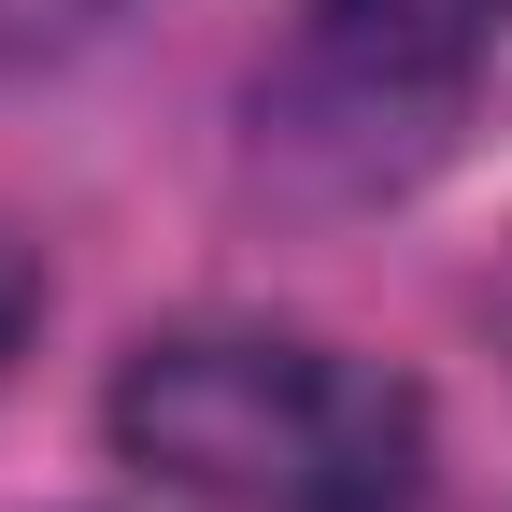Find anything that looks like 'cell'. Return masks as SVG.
Returning <instances> with one entry per match:
<instances>
[{"label":"cell","mask_w":512,"mask_h":512,"mask_svg":"<svg viewBox=\"0 0 512 512\" xmlns=\"http://www.w3.org/2000/svg\"><path fill=\"white\" fill-rule=\"evenodd\" d=\"M114 441L214 512H413L427 399L313 328H171L114 370Z\"/></svg>","instance_id":"6da1fadb"},{"label":"cell","mask_w":512,"mask_h":512,"mask_svg":"<svg viewBox=\"0 0 512 512\" xmlns=\"http://www.w3.org/2000/svg\"><path fill=\"white\" fill-rule=\"evenodd\" d=\"M512 0H299L256 72V157L313 200H384L470 128Z\"/></svg>","instance_id":"7a4b0ae2"},{"label":"cell","mask_w":512,"mask_h":512,"mask_svg":"<svg viewBox=\"0 0 512 512\" xmlns=\"http://www.w3.org/2000/svg\"><path fill=\"white\" fill-rule=\"evenodd\" d=\"M498 313H512V299H498Z\"/></svg>","instance_id":"5b68a950"},{"label":"cell","mask_w":512,"mask_h":512,"mask_svg":"<svg viewBox=\"0 0 512 512\" xmlns=\"http://www.w3.org/2000/svg\"><path fill=\"white\" fill-rule=\"evenodd\" d=\"M29 313H43V271H29V242L0 228V384H15V356H29Z\"/></svg>","instance_id":"277c9868"},{"label":"cell","mask_w":512,"mask_h":512,"mask_svg":"<svg viewBox=\"0 0 512 512\" xmlns=\"http://www.w3.org/2000/svg\"><path fill=\"white\" fill-rule=\"evenodd\" d=\"M114 15V0H0V72H15V57H57V43H86Z\"/></svg>","instance_id":"3957f363"}]
</instances>
